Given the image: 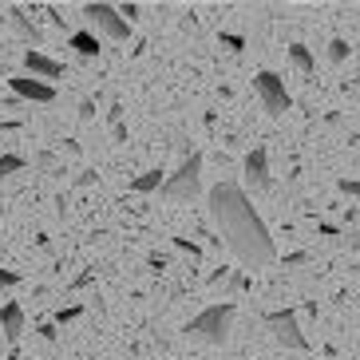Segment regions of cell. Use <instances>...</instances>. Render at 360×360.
<instances>
[{
	"instance_id": "cell-1",
	"label": "cell",
	"mask_w": 360,
	"mask_h": 360,
	"mask_svg": "<svg viewBox=\"0 0 360 360\" xmlns=\"http://www.w3.org/2000/svg\"><path fill=\"white\" fill-rule=\"evenodd\" d=\"M206 206H210L214 226L222 230L226 245L233 250V257H238L242 265L262 269V265H269L277 257L274 238H269V230H265L262 214L254 210L250 194H245L238 182H218V186L206 194Z\"/></svg>"
},
{
	"instance_id": "cell-2",
	"label": "cell",
	"mask_w": 360,
	"mask_h": 360,
	"mask_svg": "<svg viewBox=\"0 0 360 360\" xmlns=\"http://www.w3.org/2000/svg\"><path fill=\"white\" fill-rule=\"evenodd\" d=\"M233 317H238V305H233V301H222V305H210V309H202V313H198V317H194L186 328H182V333H186L191 340H198V345H210V349H222L226 340H230Z\"/></svg>"
},
{
	"instance_id": "cell-3",
	"label": "cell",
	"mask_w": 360,
	"mask_h": 360,
	"mask_svg": "<svg viewBox=\"0 0 360 360\" xmlns=\"http://www.w3.org/2000/svg\"><path fill=\"white\" fill-rule=\"evenodd\" d=\"M198 194H202V155L191 150L182 159V167L162 182V198L167 202H194Z\"/></svg>"
},
{
	"instance_id": "cell-4",
	"label": "cell",
	"mask_w": 360,
	"mask_h": 360,
	"mask_svg": "<svg viewBox=\"0 0 360 360\" xmlns=\"http://www.w3.org/2000/svg\"><path fill=\"white\" fill-rule=\"evenodd\" d=\"M265 328H269V337H274L281 349H293V352L309 349V337L301 333V321H297L293 309H274V313H265Z\"/></svg>"
},
{
	"instance_id": "cell-5",
	"label": "cell",
	"mask_w": 360,
	"mask_h": 360,
	"mask_svg": "<svg viewBox=\"0 0 360 360\" xmlns=\"http://www.w3.org/2000/svg\"><path fill=\"white\" fill-rule=\"evenodd\" d=\"M84 16H87L91 24H96V28L107 36V40H115V44L131 40V24L123 20V16H119L115 4H84Z\"/></svg>"
},
{
	"instance_id": "cell-6",
	"label": "cell",
	"mask_w": 360,
	"mask_h": 360,
	"mask_svg": "<svg viewBox=\"0 0 360 360\" xmlns=\"http://www.w3.org/2000/svg\"><path fill=\"white\" fill-rule=\"evenodd\" d=\"M254 87H257V99H262V107L269 115H285L289 107H293V99H289V91H285V84H281L277 72H257Z\"/></svg>"
},
{
	"instance_id": "cell-7",
	"label": "cell",
	"mask_w": 360,
	"mask_h": 360,
	"mask_svg": "<svg viewBox=\"0 0 360 360\" xmlns=\"http://www.w3.org/2000/svg\"><path fill=\"white\" fill-rule=\"evenodd\" d=\"M242 174H245V186L257 194H265L269 186H274V174H269V150L265 147H254L250 155H245L242 162Z\"/></svg>"
},
{
	"instance_id": "cell-8",
	"label": "cell",
	"mask_w": 360,
	"mask_h": 360,
	"mask_svg": "<svg viewBox=\"0 0 360 360\" xmlns=\"http://www.w3.org/2000/svg\"><path fill=\"white\" fill-rule=\"evenodd\" d=\"M8 84H12V91H16L20 99H32V103H52L56 99V87L40 84V79H32V75H12Z\"/></svg>"
},
{
	"instance_id": "cell-9",
	"label": "cell",
	"mask_w": 360,
	"mask_h": 360,
	"mask_svg": "<svg viewBox=\"0 0 360 360\" xmlns=\"http://www.w3.org/2000/svg\"><path fill=\"white\" fill-rule=\"evenodd\" d=\"M24 75H32V79L48 84V79H60L64 68L56 64L52 56H44V52H24Z\"/></svg>"
},
{
	"instance_id": "cell-10",
	"label": "cell",
	"mask_w": 360,
	"mask_h": 360,
	"mask_svg": "<svg viewBox=\"0 0 360 360\" xmlns=\"http://www.w3.org/2000/svg\"><path fill=\"white\" fill-rule=\"evenodd\" d=\"M0 333H4V340H20V333H24V309L16 305V301L0 305Z\"/></svg>"
},
{
	"instance_id": "cell-11",
	"label": "cell",
	"mask_w": 360,
	"mask_h": 360,
	"mask_svg": "<svg viewBox=\"0 0 360 360\" xmlns=\"http://www.w3.org/2000/svg\"><path fill=\"white\" fill-rule=\"evenodd\" d=\"M289 60H293V68L301 75H313L317 72V60H313V52H309L305 44H289Z\"/></svg>"
},
{
	"instance_id": "cell-12",
	"label": "cell",
	"mask_w": 360,
	"mask_h": 360,
	"mask_svg": "<svg viewBox=\"0 0 360 360\" xmlns=\"http://www.w3.org/2000/svg\"><path fill=\"white\" fill-rule=\"evenodd\" d=\"M72 48L84 56V60H91V56L103 52V48H99V36H96V32H72Z\"/></svg>"
},
{
	"instance_id": "cell-13",
	"label": "cell",
	"mask_w": 360,
	"mask_h": 360,
	"mask_svg": "<svg viewBox=\"0 0 360 360\" xmlns=\"http://www.w3.org/2000/svg\"><path fill=\"white\" fill-rule=\"evenodd\" d=\"M162 170H143V174H139L135 182H131V191L135 194H155V191H162Z\"/></svg>"
},
{
	"instance_id": "cell-14",
	"label": "cell",
	"mask_w": 360,
	"mask_h": 360,
	"mask_svg": "<svg viewBox=\"0 0 360 360\" xmlns=\"http://www.w3.org/2000/svg\"><path fill=\"white\" fill-rule=\"evenodd\" d=\"M20 170H24L20 155H0V179H12V174H20Z\"/></svg>"
},
{
	"instance_id": "cell-15",
	"label": "cell",
	"mask_w": 360,
	"mask_h": 360,
	"mask_svg": "<svg viewBox=\"0 0 360 360\" xmlns=\"http://www.w3.org/2000/svg\"><path fill=\"white\" fill-rule=\"evenodd\" d=\"M12 24H16V28H20V32L28 36V40H36V44H40V32H36V24L28 20V16H24L20 8H12Z\"/></svg>"
},
{
	"instance_id": "cell-16",
	"label": "cell",
	"mask_w": 360,
	"mask_h": 360,
	"mask_svg": "<svg viewBox=\"0 0 360 360\" xmlns=\"http://www.w3.org/2000/svg\"><path fill=\"white\" fill-rule=\"evenodd\" d=\"M328 60H333V64H345V60H349V40H333L328 44Z\"/></svg>"
},
{
	"instance_id": "cell-17",
	"label": "cell",
	"mask_w": 360,
	"mask_h": 360,
	"mask_svg": "<svg viewBox=\"0 0 360 360\" xmlns=\"http://www.w3.org/2000/svg\"><path fill=\"white\" fill-rule=\"evenodd\" d=\"M79 313H84L79 305H68V309H60V313H56V325H72V321L79 317Z\"/></svg>"
},
{
	"instance_id": "cell-18",
	"label": "cell",
	"mask_w": 360,
	"mask_h": 360,
	"mask_svg": "<svg viewBox=\"0 0 360 360\" xmlns=\"http://www.w3.org/2000/svg\"><path fill=\"white\" fill-rule=\"evenodd\" d=\"M20 285V274H12V269H0V289H16Z\"/></svg>"
},
{
	"instance_id": "cell-19",
	"label": "cell",
	"mask_w": 360,
	"mask_h": 360,
	"mask_svg": "<svg viewBox=\"0 0 360 360\" xmlns=\"http://www.w3.org/2000/svg\"><path fill=\"white\" fill-rule=\"evenodd\" d=\"M174 245H179L182 254H191V257H202V250H198V245H194V242H186V238H174Z\"/></svg>"
},
{
	"instance_id": "cell-20",
	"label": "cell",
	"mask_w": 360,
	"mask_h": 360,
	"mask_svg": "<svg viewBox=\"0 0 360 360\" xmlns=\"http://www.w3.org/2000/svg\"><path fill=\"white\" fill-rule=\"evenodd\" d=\"M222 48H230V52H242L245 40H242V36H222Z\"/></svg>"
},
{
	"instance_id": "cell-21",
	"label": "cell",
	"mask_w": 360,
	"mask_h": 360,
	"mask_svg": "<svg viewBox=\"0 0 360 360\" xmlns=\"http://www.w3.org/2000/svg\"><path fill=\"white\" fill-rule=\"evenodd\" d=\"M340 194H360V182L356 179H340Z\"/></svg>"
},
{
	"instance_id": "cell-22",
	"label": "cell",
	"mask_w": 360,
	"mask_h": 360,
	"mask_svg": "<svg viewBox=\"0 0 360 360\" xmlns=\"http://www.w3.org/2000/svg\"><path fill=\"white\" fill-rule=\"evenodd\" d=\"M79 119H96V103H91V99H84V103H79Z\"/></svg>"
},
{
	"instance_id": "cell-23",
	"label": "cell",
	"mask_w": 360,
	"mask_h": 360,
	"mask_svg": "<svg viewBox=\"0 0 360 360\" xmlns=\"http://www.w3.org/2000/svg\"><path fill=\"white\" fill-rule=\"evenodd\" d=\"M309 262V254H289L285 257V269H293V265H305Z\"/></svg>"
},
{
	"instance_id": "cell-24",
	"label": "cell",
	"mask_w": 360,
	"mask_h": 360,
	"mask_svg": "<svg viewBox=\"0 0 360 360\" xmlns=\"http://www.w3.org/2000/svg\"><path fill=\"white\" fill-rule=\"evenodd\" d=\"M8 360H20V356H8Z\"/></svg>"
}]
</instances>
